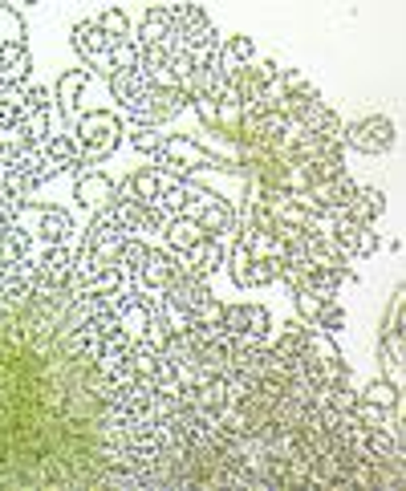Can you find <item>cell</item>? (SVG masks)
Listing matches in <instances>:
<instances>
[{"instance_id": "7", "label": "cell", "mask_w": 406, "mask_h": 491, "mask_svg": "<svg viewBox=\"0 0 406 491\" xmlns=\"http://www.w3.org/2000/svg\"><path fill=\"white\" fill-rule=\"evenodd\" d=\"M341 143L354 146V151H366V154H382L394 143V126H390L386 118H366V122H358V126H346V130H341Z\"/></svg>"}, {"instance_id": "17", "label": "cell", "mask_w": 406, "mask_h": 491, "mask_svg": "<svg viewBox=\"0 0 406 491\" xmlns=\"http://www.w3.org/2000/svg\"><path fill=\"white\" fill-rule=\"evenodd\" d=\"M159 138H163V135H151V126H143V130H138V135H135V138H130V143H135V146H138V151H146V154H155Z\"/></svg>"}, {"instance_id": "15", "label": "cell", "mask_w": 406, "mask_h": 491, "mask_svg": "<svg viewBox=\"0 0 406 491\" xmlns=\"http://www.w3.org/2000/svg\"><path fill=\"white\" fill-rule=\"evenodd\" d=\"M98 25H102V33H106L110 41H126V33H130V20H126L118 9H110L106 17L98 20Z\"/></svg>"}, {"instance_id": "3", "label": "cell", "mask_w": 406, "mask_h": 491, "mask_svg": "<svg viewBox=\"0 0 406 491\" xmlns=\"http://www.w3.org/2000/svg\"><path fill=\"white\" fill-rule=\"evenodd\" d=\"M118 143H122V122H118L114 114H102V110H94V114H86L78 122L82 167H86V163H102L106 154L118 151Z\"/></svg>"}, {"instance_id": "4", "label": "cell", "mask_w": 406, "mask_h": 491, "mask_svg": "<svg viewBox=\"0 0 406 491\" xmlns=\"http://www.w3.org/2000/svg\"><path fill=\"white\" fill-rule=\"evenodd\" d=\"M155 163L167 167V171H175V175H187V171H195V167H223L215 154L195 146L191 138H159Z\"/></svg>"}, {"instance_id": "10", "label": "cell", "mask_w": 406, "mask_h": 491, "mask_svg": "<svg viewBox=\"0 0 406 491\" xmlns=\"http://www.w3.org/2000/svg\"><path fill=\"white\" fill-rule=\"evenodd\" d=\"M74 45H78L82 58L106 61V53H110V45H114V41L102 33V25H90V20H86V25H78V29H74Z\"/></svg>"}, {"instance_id": "13", "label": "cell", "mask_w": 406, "mask_h": 491, "mask_svg": "<svg viewBox=\"0 0 406 491\" xmlns=\"http://www.w3.org/2000/svg\"><path fill=\"white\" fill-rule=\"evenodd\" d=\"M90 82V69H74V74H66L58 82V97H61V110L66 114H74V102H78V90Z\"/></svg>"}, {"instance_id": "11", "label": "cell", "mask_w": 406, "mask_h": 491, "mask_svg": "<svg viewBox=\"0 0 406 491\" xmlns=\"http://www.w3.org/2000/svg\"><path fill=\"white\" fill-rule=\"evenodd\" d=\"M114 199V183L106 175H82L78 179V203L82 207H102V203Z\"/></svg>"}, {"instance_id": "2", "label": "cell", "mask_w": 406, "mask_h": 491, "mask_svg": "<svg viewBox=\"0 0 406 491\" xmlns=\"http://www.w3.org/2000/svg\"><path fill=\"white\" fill-rule=\"evenodd\" d=\"M110 90H114L122 114L135 126H163L167 118L183 114V110L191 106V94H187V90L159 86V82H151L138 66L110 74Z\"/></svg>"}, {"instance_id": "12", "label": "cell", "mask_w": 406, "mask_h": 491, "mask_svg": "<svg viewBox=\"0 0 406 491\" xmlns=\"http://www.w3.org/2000/svg\"><path fill=\"white\" fill-rule=\"evenodd\" d=\"M349 212L358 215L362 223H374L378 215L386 212V195H382V191H370V187H358L354 203H349Z\"/></svg>"}, {"instance_id": "8", "label": "cell", "mask_w": 406, "mask_h": 491, "mask_svg": "<svg viewBox=\"0 0 406 491\" xmlns=\"http://www.w3.org/2000/svg\"><path fill=\"white\" fill-rule=\"evenodd\" d=\"M228 269H232L236 284L240 289H261V284H272V280H281V269L277 261H261V256H248V252L236 244V252L228 256Z\"/></svg>"}, {"instance_id": "14", "label": "cell", "mask_w": 406, "mask_h": 491, "mask_svg": "<svg viewBox=\"0 0 406 491\" xmlns=\"http://www.w3.org/2000/svg\"><path fill=\"white\" fill-rule=\"evenodd\" d=\"M358 398H362V402H370V406H382V410H398V390H394V382H370Z\"/></svg>"}, {"instance_id": "5", "label": "cell", "mask_w": 406, "mask_h": 491, "mask_svg": "<svg viewBox=\"0 0 406 491\" xmlns=\"http://www.w3.org/2000/svg\"><path fill=\"white\" fill-rule=\"evenodd\" d=\"M175 261H179L183 272L207 280L212 272H220L223 264H228V248H223V240H215V236H203V240L187 244L183 252H175Z\"/></svg>"}, {"instance_id": "6", "label": "cell", "mask_w": 406, "mask_h": 491, "mask_svg": "<svg viewBox=\"0 0 406 491\" xmlns=\"http://www.w3.org/2000/svg\"><path fill=\"white\" fill-rule=\"evenodd\" d=\"M220 325L228 329V333H236V338H269L272 333L269 308L252 305V300H244V305H223Z\"/></svg>"}, {"instance_id": "1", "label": "cell", "mask_w": 406, "mask_h": 491, "mask_svg": "<svg viewBox=\"0 0 406 491\" xmlns=\"http://www.w3.org/2000/svg\"><path fill=\"white\" fill-rule=\"evenodd\" d=\"M126 277L86 244L0 264V487H167L175 398L135 366Z\"/></svg>"}, {"instance_id": "16", "label": "cell", "mask_w": 406, "mask_h": 491, "mask_svg": "<svg viewBox=\"0 0 406 491\" xmlns=\"http://www.w3.org/2000/svg\"><path fill=\"white\" fill-rule=\"evenodd\" d=\"M341 325H346V313H341L333 300H329V305L317 313V321H313V329H325V333H338Z\"/></svg>"}, {"instance_id": "9", "label": "cell", "mask_w": 406, "mask_h": 491, "mask_svg": "<svg viewBox=\"0 0 406 491\" xmlns=\"http://www.w3.org/2000/svg\"><path fill=\"white\" fill-rule=\"evenodd\" d=\"M25 212L37 220V236L41 244H69V236H74V220H69V212H61V207H33V203H25Z\"/></svg>"}]
</instances>
